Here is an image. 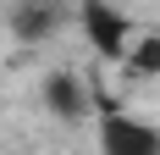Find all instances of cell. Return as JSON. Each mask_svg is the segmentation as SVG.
<instances>
[{
	"label": "cell",
	"mask_w": 160,
	"mask_h": 155,
	"mask_svg": "<svg viewBox=\"0 0 160 155\" xmlns=\"http://www.w3.org/2000/svg\"><path fill=\"white\" fill-rule=\"evenodd\" d=\"M78 22H83V39H88L99 56H111V61H127L132 45H138V28H132L127 17L116 11L111 0H83Z\"/></svg>",
	"instance_id": "obj_1"
},
{
	"label": "cell",
	"mask_w": 160,
	"mask_h": 155,
	"mask_svg": "<svg viewBox=\"0 0 160 155\" xmlns=\"http://www.w3.org/2000/svg\"><path fill=\"white\" fill-rule=\"evenodd\" d=\"M99 155H160V127L127 111L99 116Z\"/></svg>",
	"instance_id": "obj_2"
},
{
	"label": "cell",
	"mask_w": 160,
	"mask_h": 155,
	"mask_svg": "<svg viewBox=\"0 0 160 155\" xmlns=\"http://www.w3.org/2000/svg\"><path fill=\"white\" fill-rule=\"evenodd\" d=\"M44 105L55 111V116H66V122H78L83 111H88V94H83V83H78V78L50 72V78H44Z\"/></svg>",
	"instance_id": "obj_3"
},
{
	"label": "cell",
	"mask_w": 160,
	"mask_h": 155,
	"mask_svg": "<svg viewBox=\"0 0 160 155\" xmlns=\"http://www.w3.org/2000/svg\"><path fill=\"white\" fill-rule=\"evenodd\" d=\"M55 22H61V11H55V6H44V0H33L28 11L17 17V33H22V39H44Z\"/></svg>",
	"instance_id": "obj_4"
},
{
	"label": "cell",
	"mask_w": 160,
	"mask_h": 155,
	"mask_svg": "<svg viewBox=\"0 0 160 155\" xmlns=\"http://www.w3.org/2000/svg\"><path fill=\"white\" fill-rule=\"evenodd\" d=\"M127 67L138 78H160V33H138V45H132Z\"/></svg>",
	"instance_id": "obj_5"
}]
</instances>
